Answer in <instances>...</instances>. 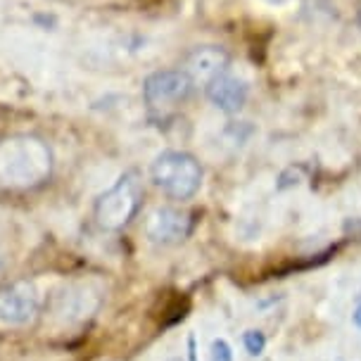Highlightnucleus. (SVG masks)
<instances>
[{"label":"nucleus","instance_id":"nucleus-1","mask_svg":"<svg viewBox=\"0 0 361 361\" xmlns=\"http://www.w3.org/2000/svg\"><path fill=\"white\" fill-rule=\"evenodd\" d=\"M53 157L43 140L15 135L0 143V180L8 185H36L48 178Z\"/></svg>","mask_w":361,"mask_h":361},{"label":"nucleus","instance_id":"nucleus-2","mask_svg":"<svg viewBox=\"0 0 361 361\" xmlns=\"http://www.w3.org/2000/svg\"><path fill=\"white\" fill-rule=\"evenodd\" d=\"M152 183L171 200H190L202 185V166L192 154L166 150L150 166Z\"/></svg>","mask_w":361,"mask_h":361},{"label":"nucleus","instance_id":"nucleus-3","mask_svg":"<svg viewBox=\"0 0 361 361\" xmlns=\"http://www.w3.org/2000/svg\"><path fill=\"white\" fill-rule=\"evenodd\" d=\"M143 200V188L135 173H124L95 202V219L105 231H119L135 216Z\"/></svg>","mask_w":361,"mask_h":361},{"label":"nucleus","instance_id":"nucleus-4","mask_svg":"<svg viewBox=\"0 0 361 361\" xmlns=\"http://www.w3.org/2000/svg\"><path fill=\"white\" fill-rule=\"evenodd\" d=\"M192 90L190 79L180 69H162L154 72L143 83V100L152 117H171L176 109L188 100Z\"/></svg>","mask_w":361,"mask_h":361},{"label":"nucleus","instance_id":"nucleus-5","mask_svg":"<svg viewBox=\"0 0 361 361\" xmlns=\"http://www.w3.org/2000/svg\"><path fill=\"white\" fill-rule=\"evenodd\" d=\"M41 312V293L34 283L17 281L0 288V324L27 326Z\"/></svg>","mask_w":361,"mask_h":361},{"label":"nucleus","instance_id":"nucleus-6","mask_svg":"<svg viewBox=\"0 0 361 361\" xmlns=\"http://www.w3.org/2000/svg\"><path fill=\"white\" fill-rule=\"evenodd\" d=\"M143 231L150 243L157 245H178L190 235L192 214L178 207H154L145 216Z\"/></svg>","mask_w":361,"mask_h":361},{"label":"nucleus","instance_id":"nucleus-7","mask_svg":"<svg viewBox=\"0 0 361 361\" xmlns=\"http://www.w3.org/2000/svg\"><path fill=\"white\" fill-rule=\"evenodd\" d=\"M228 60L231 57L224 48H216V45H202V48H195L185 55L180 72L188 76L192 86H209L216 76L226 74Z\"/></svg>","mask_w":361,"mask_h":361},{"label":"nucleus","instance_id":"nucleus-8","mask_svg":"<svg viewBox=\"0 0 361 361\" xmlns=\"http://www.w3.org/2000/svg\"><path fill=\"white\" fill-rule=\"evenodd\" d=\"M204 90H207V98L212 105L226 114H235L247 105V95H250L247 83L238 79V76L221 74L209 86H204Z\"/></svg>","mask_w":361,"mask_h":361},{"label":"nucleus","instance_id":"nucleus-9","mask_svg":"<svg viewBox=\"0 0 361 361\" xmlns=\"http://www.w3.org/2000/svg\"><path fill=\"white\" fill-rule=\"evenodd\" d=\"M90 295L88 293H69V295H62V309L60 314H64L67 319H83V316H88L90 312H93L95 307H88Z\"/></svg>","mask_w":361,"mask_h":361},{"label":"nucleus","instance_id":"nucleus-10","mask_svg":"<svg viewBox=\"0 0 361 361\" xmlns=\"http://www.w3.org/2000/svg\"><path fill=\"white\" fill-rule=\"evenodd\" d=\"M243 343H245V350H247L252 357H259L267 347V338H264L262 331H247L243 335Z\"/></svg>","mask_w":361,"mask_h":361},{"label":"nucleus","instance_id":"nucleus-11","mask_svg":"<svg viewBox=\"0 0 361 361\" xmlns=\"http://www.w3.org/2000/svg\"><path fill=\"white\" fill-rule=\"evenodd\" d=\"M212 361H233V352H231V345L226 340H214L212 343Z\"/></svg>","mask_w":361,"mask_h":361},{"label":"nucleus","instance_id":"nucleus-12","mask_svg":"<svg viewBox=\"0 0 361 361\" xmlns=\"http://www.w3.org/2000/svg\"><path fill=\"white\" fill-rule=\"evenodd\" d=\"M354 324L361 328V305L357 307V312H354Z\"/></svg>","mask_w":361,"mask_h":361},{"label":"nucleus","instance_id":"nucleus-13","mask_svg":"<svg viewBox=\"0 0 361 361\" xmlns=\"http://www.w3.org/2000/svg\"><path fill=\"white\" fill-rule=\"evenodd\" d=\"M357 22H359V27H361V0H359V5H357Z\"/></svg>","mask_w":361,"mask_h":361},{"label":"nucleus","instance_id":"nucleus-14","mask_svg":"<svg viewBox=\"0 0 361 361\" xmlns=\"http://www.w3.org/2000/svg\"><path fill=\"white\" fill-rule=\"evenodd\" d=\"M166 361H180V359H166Z\"/></svg>","mask_w":361,"mask_h":361},{"label":"nucleus","instance_id":"nucleus-15","mask_svg":"<svg viewBox=\"0 0 361 361\" xmlns=\"http://www.w3.org/2000/svg\"><path fill=\"white\" fill-rule=\"evenodd\" d=\"M0 267H3V264H0Z\"/></svg>","mask_w":361,"mask_h":361}]
</instances>
